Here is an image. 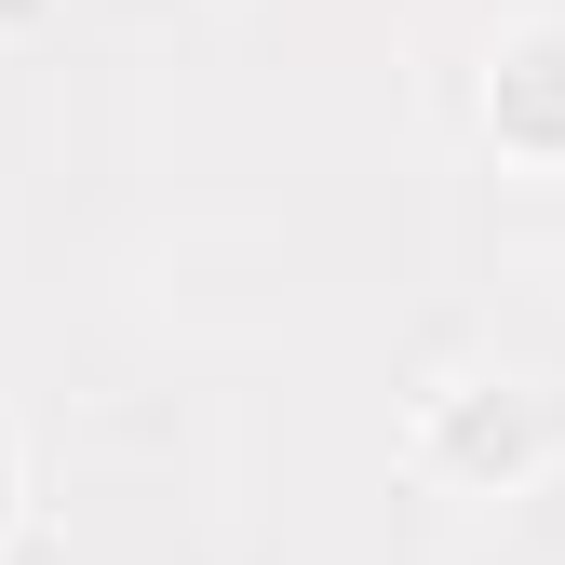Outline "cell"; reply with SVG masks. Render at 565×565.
I'll return each mask as SVG.
<instances>
[{"instance_id":"1","label":"cell","mask_w":565,"mask_h":565,"mask_svg":"<svg viewBox=\"0 0 565 565\" xmlns=\"http://www.w3.org/2000/svg\"><path fill=\"white\" fill-rule=\"evenodd\" d=\"M417 458H431L445 484H471V499H499V484H525L552 458V404L525 377H458V391H431V417H417Z\"/></svg>"},{"instance_id":"2","label":"cell","mask_w":565,"mask_h":565,"mask_svg":"<svg viewBox=\"0 0 565 565\" xmlns=\"http://www.w3.org/2000/svg\"><path fill=\"white\" fill-rule=\"evenodd\" d=\"M484 135L512 162H565V28H512L484 54Z\"/></svg>"},{"instance_id":"3","label":"cell","mask_w":565,"mask_h":565,"mask_svg":"<svg viewBox=\"0 0 565 565\" xmlns=\"http://www.w3.org/2000/svg\"><path fill=\"white\" fill-rule=\"evenodd\" d=\"M14 499H28V458H14V431H0V525H14Z\"/></svg>"}]
</instances>
